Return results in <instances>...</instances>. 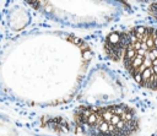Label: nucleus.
Here are the masks:
<instances>
[{
    "instance_id": "obj_2",
    "label": "nucleus",
    "mask_w": 157,
    "mask_h": 136,
    "mask_svg": "<svg viewBox=\"0 0 157 136\" xmlns=\"http://www.w3.org/2000/svg\"><path fill=\"white\" fill-rule=\"evenodd\" d=\"M104 51L141 87L157 91V28L135 26L128 31L112 32L104 39Z\"/></svg>"
},
{
    "instance_id": "obj_4",
    "label": "nucleus",
    "mask_w": 157,
    "mask_h": 136,
    "mask_svg": "<svg viewBox=\"0 0 157 136\" xmlns=\"http://www.w3.org/2000/svg\"><path fill=\"white\" fill-rule=\"evenodd\" d=\"M47 17L72 27H96L117 17L124 6L113 1H34L29 2Z\"/></svg>"
},
{
    "instance_id": "obj_1",
    "label": "nucleus",
    "mask_w": 157,
    "mask_h": 136,
    "mask_svg": "<svg viewBox=\"0 0 157 136\" xmlns=\"http://www.w3.org/2000/svg\"><path fill=\"white\" fill-rule=\"evenodd\" d=\"M70 34L54 33L49 55V34L27 38L6 54L2 62L1 77L4 86L34 75L10 87V92L22 100L40 105H58L69 100L80 88L92 51L88 45Z\"/></svg>"
},
{
    "instance_id": "obj_3",
    "label": "nucleus",
    "mask_w": 157,
    "mask_h": 136,
    "mask_svg": "<svg viewBox=\"0 0 157 136\" xmlns=\"http://www.w3.org/2000/svg\"><path fill=\"white\" fill-rule=\"evenodd\" d=\"M74 125L82 136H134L140 119L126 103L81 104L74 110Z\"/></svg>"
},
{
    "instance_id": "obj_5",
    "label": "nucleus",
    "mask_w": 157,
    "mask_h": 136,
    "mask_svg": "<svg viewBox=\"0 0 157 136\" xmlns=\"http://www.w3.org/2000/svg\"><path fill=\"white\" fill-rule=\"evenodd\" d=\"M147 11H148V13L151 15V17H153L155 20H157V2H152V4H150Z\"/></svg>"
}]
</instances>
